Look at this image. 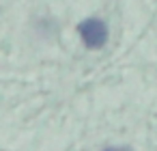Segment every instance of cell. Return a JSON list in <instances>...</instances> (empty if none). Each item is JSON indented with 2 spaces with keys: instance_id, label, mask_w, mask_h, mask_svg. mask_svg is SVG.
<instances>
[{
  "instance_id": "1",
  "label": "cell",
  "mask_w": 157,
  "mask_h": 151,
  "mask_svg": "<svg viewBox=\"0 0 157 151\" xmlns=\"http://www.w3.org/2000/svg\"><path fill=\"white\" fill-rule=\"evenodd\" d=\"M78 33H80V37H82V41H84V46L90 48V50H99V48H103L105 41H108V26H105L101 20H97V18L84 20V22L78 26Z\"/></svg>"
},
{
  "instance_id": "2",
  "label": "cell",
  "mask_w": 157,
  "mask_h": 151,
  "mask_svg": "<svg viewBox=\"0 0 157 151\" xmlns=\"http://www.w3.org/2000/svg\"><path fill=\"white\" fill-rule=\"evenodd\" d=\"M103 151H131V149H127V147H105Z\"/></svg>"
}]
</instances>
